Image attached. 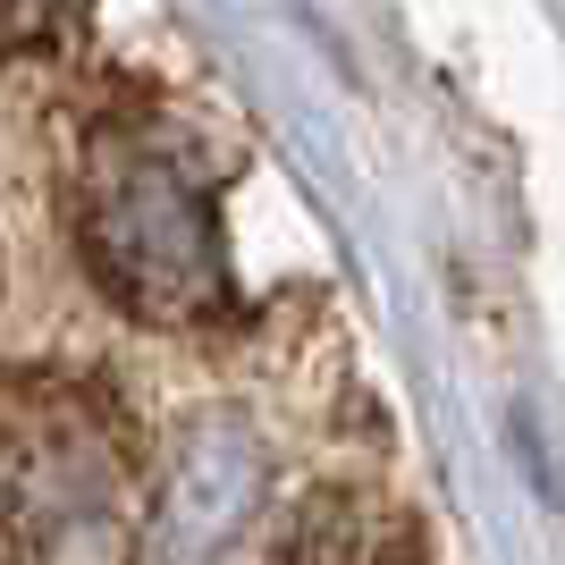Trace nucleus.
<instances>
[{"mask_svg": "<svg viewBox=\"0 0 565 565\" xmlns=\"http://www.w3.org/2000/svg\"><path fill=\"white\" fill-rule=\"evenodd\" d=\"M68 18L76 0H0V51H43Z\"/></svg>", "mask_w": 565, "mask_h": 565, "instance_id": "obj_5", "label": "nucleus"}, {"mask_svg": "<svg viewBox=\"0 0 565 565\" xmlns=\"http://www.w3.org/2000/svg\"><path fill=\"white\" fill-rule=\"evenodd\" d=\"M85 254L136 321H220L228 254H220L212 178H194L169 143L110 136L85 178Z\"/></svg>", "mask_w": 565, "mask_h": 565, "instance_id": "obj_1", "label": "nucleus"}, {"mask_svg": "<svg viewBox=\"0 0 565 565\" xmlns=\"http://www.w3.org/2000/svg\"><path fill=\"white\" fill-rule=\"evenodd\" d=\"M254 507H262L254 430L228 423V414H203V423L178 439L161 515L143 523V565H220L236 541H245Z\"/></svg>", "mask_w": 565, "mask_h": 565, "instance_id": "obj_3", "label": "nucleus"}, {"mask_svg": "<svg viewBox=\"0 0 565 565\" xmlns=\"http://www.w3.org/2000/svg\"><path fill=\"white\" fill-rule=\"evenodd\" d=\"M405 557H414L405 523L372 498H321L296 523V565H405Z\"/></svg>", "mask_w": 565, "mask_h": 565, "instance_id": "obj_4", "label": "nucleus"}, {"mask_svg": "<svg viewBox=\"0 0 565 565\" xmlns=\"http://www.w3.org/2000/svg\"><path fill=\"white\" fill-rule=\"evenodd\" d=\"M118 507V448L85 397L0 405V565H60Z\"/></svg>", "mask_w": 565, "mask_h": 565, "instance_id": "obj_2", "label": "nucleus"}]
</instances>
